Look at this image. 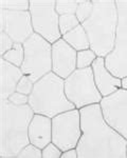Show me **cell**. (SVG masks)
<instances>
[{
  "mask_svg": "<svg viewBox=\"0 0 127 158\" xmlns=\"http://www.w3.org/2000/svg\"><path fill=\"white\" fill-rule=\"evenodd\" d=\"M0 9L7 11H29V0H1Z\"/></svg>",
  "mask_w": 127,
  "mask_h": 158,
  "instance_id": "44dd1931",
  "label": "cell"
},
{
  "mask_svg": "<svg viewBox=\"0 0 127 158\" xmlns=\"http://www.w3.org/2000/svg\"><path fill=\"white\" fill-rule=\"evenodd\" d=\"M93 12V2L91 0H80L78 6L75 12V16L78 19L80 23L85 22Z\"/></svg>",
  "mask_w": 127,
  "mask_h": 158,
  "instance_id": "d6986e66",
  "label": "cell"
},
{
  "mask_svg": "<svg viewBox=\"0 0 127 158\" xmlns=\"http://www.w3.org/2000/svg\"><path fill=\"white\" fill-rule=\"evenodd\" d=\"M65 93L68 100L77 110L100 104L103 99L95 85L91 67L76 69L69 77L66 78Z\"/></svg>",
  "mask_w": 127,
  "mask_h": 158,
  "instance_id": "8992f818",
  "label": "cell"
},
{
  "mask_svg": "<svg viewBox=\"0 0 127 158\" xmlns=\"http://www.w3.org/2000/svg\"><path fill=\"white\" fill-rule=\"evenodd\" d=\"M35 113L29 104L16 106L1 100V157H17L30 144L29 127Z\"/></svg>",
  "mask_w": 127,
  "mask_h": 158,
  "instance_id": "3957f363",
  "label": "cell"
},
{
  "mask_svg": "<svg viewBox=\"0 0 127 158\" xmlns=\"http://www.w3.org/2000/svg\"><path fill=\"white\" fill-rule=\"evenodd\" d=\"M1 158H17V157H1Z\"/></svg>",
  "mask_w": 127,
  "mask_h": 158,
  "instance_id": "4dcf8cb0",
  "label": "cell"
},
{
  "mask_svg": "<svg viewBox=\"0 0 127 158\" xmlns=\"http://www.w3.org/2000/svg\"><path fill=\"white\" fill-rule=\"evenodd\" d=\"M60 158H77V152H76V149L63 152Z\"/></svg>",
  "mask_w": 127,
  "mask_h": 158,
  "instance_id": "83f0119b",
  "label": "cell"
},
{
  "mask_svg": "<svg viewBox=\"0 0 127 158\" xmlns=\"http://www.w3.org/2000/svg\"><path fill=\"white\" fill-rule=\"evenodd\" d=\"M91 16L82 25L88 35L90 49L106 58L114 49L118 31V7L114 0H94Z\"/></svg>",
  "mask_w": 127,
  "mask_h": 158,
  "instance_id": "7a4b0ae2",
  "label": "cell"
},
{
  "mask_svg": "<svg viewBox=\"0 0 127 158\" xmlns=\"http://www.w3.org/2000/svg\"><path fill=\"white\" fill-rule=\"evenodd\" d=\"M82 136L80 110H71L52 118V142L63 152L76 149Z\"/></svg>",
  "mask_w": 127,
  "mask_h": 158,
  "instance_id": "ba28073f",
  "label": "cell"
},
{
  "mask_svg": "<svg viewBox=\"0 0 127 158\" xmlns=\"http://www.w3.org/2000/svg\"><path fill=\"white\" fill-rule=\"evenodd\" d=\"M7 101L16 106H24L29 104V96L24 95V94L18 93V92H15L10 96Z\"/></svg>",
  "mask_w": 127,
  "mask_h": 158,
  "instance_id": "4316f807",
  "label": "cell"
},
{
  "mask_svg": "<svg viewBox=\"0 0 127 158\" xmlns=\"http://www.w3.org/2000/svg\"><path fill=\"white\" fill-rule=\"evenodd\" d=\"M80 24V21L76 18L75 15H63V16H59V31L60 34H62V37L65 34L69 33L70 31L75 29L76 27H78Z\"/></svg>",
  "mask_w": 127,
  "mask_h": 158,
  "instance_id": "7402d4cb",
  "label": "cell"
},
{
  "mask_svg": "<svg viewBox=\"0 0 127 158\" xmlns=\"http://www.w3.org/2000/svg\"><path fill=\"white\" fill-rule=\"evenodd\" d=\"M118 31L116 45L112 52L105 58L106 67L116 77H127V0H116Z\"/></svg>",
  "mask_w": 127,
  "mask_h": 158,
  "instance_id": "9c48e42d",
  "label": "cell"
},
{
  "mask_svg": "<svg viewBox=\"0 0 127 158\" xmlns=\"http://www.w3.org/2000/svg\"><path fill=\"white\" fill-rule=\"evenodd\" d=\"M24 59L22 73L34 82L52 72V44L36 33L24 43Z\"/></svg>",
  "mask_w": 127,
  "mask_h": 158,
  "instance_id": "5b68a950",
  "label": "cell"
},
{
  "mask_svg": "<svg viewBox=\"0 0 127 158\" xmlns=\"http://www.w3.org/2000/svg\"><path fill=\"white\" fill-rule=\"evenodd\" d=\"M14 44L15 42L13 41L12 38L4 32H1V34H0V54H1V56H3L7 52H9L14 47Z\"/></svg>",
  "mask_w": 127,
  "mask_h": 158,
  "instance_id": "d4e9b609",
  "label": "cell"
},
{
  "mask_svg": "<svg viewBox=\"0 0 127 158\" xmlns=\"http://www.w3.org/2000/svg\"><path fill=\"white\" fill-rule=\"evenodd\" d=\"M30 143L42 150L52 142V119L35 114L29 127Z\"/></svg>",
  "mask_w": 127,
  "mask_h": 158,
  "instance_id": "5bb4252c",
  "label": "cell"
},
{
  "mask_svg": "<svg viewBox=\"0 0 127 158\" xmlns=\"http://www.w3.org/2000/svg\"><path fill=\"white\" fill-rule=\"evenodd\" d=\"M17 158H42V150L30 143L20 151Z\"/></svg>",
  "mask_w": 127,
  "mask_h": 158,
  "instance_id": "cb8c5ba5",
  "label": "cell"
},
{
  "mask_svg": "<svg viewBox=\"0 0 127 158\" xmlns=\"http://www.w3.org/2000/svg\"><path fill=\"white\" fill-rule=\"evenodd\" d=\"M80 112L83 136L76 147L77 158H126L127 141L105 123L100 104Z\"/></svg>",
  "mask_w": 127,
  "mask_h": 158,
  "instance_id": "6da1fadb",
  "label": "cell"
},
{
  "mask_svg": "<svg viewBox=\"0 0 127 158\" xmlns=\"http://www.w3.org/2000/svg\"><path fill=\"white\" fill-rule=\"evenodd\" d=\"M54 0H30V14L34 33L45 38L51 44L62 38L59 15L55 11Z\"/></svg>",
  "mask_w": 127,
  "mask_h": 158,
  "instance_id": "52a82bcc",
  "label": "cell"
},
{
  "mask_svg": "<svg viewBox=\"0 0 127 158\" xmlns=\"http://www.w3.org/2000/svg\"><path fill=\"white\" fill-rule=\"evenodd\" d=\"M63 151L55 146L53 142L42 149V158H60Z\"/></svg>",
  "mask_w": 127,
  "mask_h": 158,
  "instance_id": "484cf974",
  "label": "cell"
},
{
  "mask_svg": "<svg viewBox=\"0 0 127 158\" xmlns=\"http://www.w3.org/2000/svg\"><path fill=\"white\" fill-rule=\"evenodd\" d=\"M77 52L63 38L52 44V72L58 77L66 79L77 69Z\"/></svg>",
  "mask_w": 127,
  "mask_h": 158,
  "instance_id": "7c38bea8",
  "label": "cell"
},
{
  "mask_svg": "<svg viewBox=\"0 0 127 158\" xmlns=\"http://www.w3.org/2000/svg\"><path fill=\"white\" fill-rule=\"evenodd\" d=\"M1 58L7 61V62L20 68L22 65V63H24V44H21V43H15L14 47L9 52H7L3 56H1Z\"/></svg>",
  "mask_w": 127,
  "mask_h": 158,
  "instance_id": "e0dca14e",
  "label": "cell"
},
{
  "mask_svg": "<svg viewBox=\"0 0 127 158\" xmlns=\"http://www.w3.org/2000/svg\"><path fill=\"white\" fill-rule=\"evenodd\" d=\"M29 106L35 114L51 119L75 109L66 96L65 79L58 77L53 72L35 82L34 89L29 96Z\"/></svg>",
  "mask_w": 127,
  "mask_h": 158,
  "instance_id": "277c9868",
  "label": "cell"
},
{
  "mask_svg": "<svg viewBox=\"0 0 127 158\" xmlns=\"http://www.w3.org/2000/svg\"><path fill=\"white\" fill-rule=\"evenodd\" d=\"M105 123L127 141V90L120 89L100 103Z\"/></svg>",
  "mask_w": 127,
  "mask_h": 158,
  "instance_id": "30bf717a",
  "label": "cell"
},
{
  "mask_svg": "<svg viewBox=\"0 0 127 158\" xmlns=\"http://www.w3.org/2000/svg\"><path fill=\"white\" fill-rule=\"evenodd\" d=\"M34 85H35V82L32 80V78L30 77V76L24 75L21 77V79L19 80L18 85H17L16 92L24 94V95L30 96L33 91V89H34Z\"/></svg>",
  "mask_w": 127,
  "mask_h": 158,
  "instance_id": "603a6c76",
  "label": "cell"
},
{
  "mask_svg": "<svg viewBox=\"0 0 127 158\" xmlns=\"http://www.w3.org/2000/svg\"><path fill=\"white\" fill-rule=\"evenodd\" d=\"M62 38L71 48H73L76 52L90 49V42H89L88 35L82 24H80L75 29L70 31L69 33L65 34Z\"/></svg>",
  "mask_w": 127,
  "mask_h": 158,
  "instance_id": "2e32d148",
  "label": "cell"
},
{
  "mask_svg": "<svg viewBox=\"0 0 127 158\" xmlns=\"http://www.w3.org/2000/svg\"><path fill=\"white\" fill-rule=\"evenodd\" d=\"M96 58H98V56L91 49L80 51V52H77V57H76V67L77 69L90 68Z\"/></svg>",
  "mask_w": 127,
  "mask_h": 158,
  "instance_id": "ac0fdd59",
  "label": "cell"
},
{
  "mask_svg": "<svg viewBox=\"0 0 127 158\" xmlns=\"http://www.w3.org/2000/svg\"><path fill=\"white\" fill-rule=\"evenodd\" d=\"M122 88L125 89V90H127V77L122 79Z\"/></svg>",
  "mask_w": 127,
  "mask_h": 158,
  "instance_id": "f1b7e54d",
  "label": "cell"
},
{
  "mask_svg": "<svg viewBox=\"0 0 127 158\" xmlns=\"http://www.w3.org/2000/svg\"><path fill=\"white\" fill-rule=\"evenodd\" d=\"M94 82L102 97H107L122 89V79L110 73L105 63V58L98 57L91 65Z\"/></svg>",
  "mask_w": 127,
  "mask_h": 158,
  "instance_id": "4fadbf2b",
  "label": "cell"
},
{
  "mask_svg": "<svg viewBox=\"0 0 127 158\" xmlns=\"http://www.w3.org/2000/svg\"><path fill=\"white\" fill-rule=\"evenodd\" d=\"M24 75L21 69L1 58V100H7L16 92L17 85Z\"/></svg>",
  "mask_w": 127,
  "mask_h": 158,
  "instance_id": "9a60e30c",
  "label": "cell"
},
{
  "mask_svg": "<svg viewBox=\"0 0 127 158\" xmlns=\"http://www.w3.org/2000/svg\"><path fill=\"white\" fill-rule=\"evenodd\" d=\"M1 32L13 39L15 43H24L34 34L31 14L29 11H7L0 10Z\"/></svg>",
  "mask_w": 127,
  "mask_h": 158,
  "instance_id": "8fae6325",
  "label": "cell"
},
{
  "mask_svg": "<svg viewBox=\"0 0 127 158\" xmlns=\"http://www.w3.org/2000/svg\"><path fill=\"white\" fill-rule=\"evenodd\" d=\"M78 1L75 0H57L55 2V11L59 16L63 15H75Z\"/></svg>",
  "mask_w": 127,
  "mask_h": 158,
  "instance_id": "ffe728a7",
  "label": "cell"
},
{
  "mask_svg": "<svg viewBox=\"0 0 127 158\" xmlns=\"http://www.w3.org/2000/svg\"><path fill=\"white\" fill-rule=\"evenodd\" d=\"M125 154H126V158H127V143H126V150H125Z\"/></svg>",
  "mask_w": 127,
  "mask_h": 158,
  "instance_id": "f546056e",
  "label": "cell"
}]
</instances>
